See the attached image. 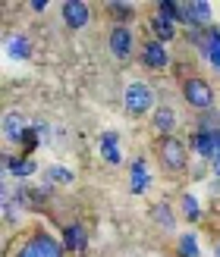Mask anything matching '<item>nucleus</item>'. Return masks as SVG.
<instances>
[{"label": "nucleus", "mask_w": 220, "mask_h": 257, "mask_svg": "<svg viewBox=\"0 0 220 257\" xmlns=\"http://www.w3.org/2000/svg\"><path fill=\"white\" fill-rule=\"evenodd\" d=\"M154 16H161L173 25H186V13H183V4L179 0H161L158 7H154Z\"/></svg>", "instance_id": "nucleus-20"}, {"label": "nucleus", "mask_w": 220, "mask_h": 257, "mask_svg": "<svg viewBox=\"0 0 220 257\" xmlns=\"http://www.w3.org/2000/svg\"><path fill=\"white\" fill-rule=\"evenodd\" d=\"M29 10H32V13H44V10H47V4H44V0H32Z\"/></svg>", "instance_id": "nucleus-29"}, {"label": "nucleus", "mask_w": 220, "mask_h": 257, "mask_svg": "<svg viewBox=\"0 0 220 257\" xmlns=\"http://www.w3.org/2000/svg\"><path fill=\"white\" fill-rule=\"evenodd\" d=\"M148 32H151L154 41H161V44H170V41H176V38H179L176 25L167 22V19H161V16H151L148 19Z\"/></svg>", "instance_id": "nucleus-19"}, {"label": "nucleus", "mask_w": 220, "mask_h": 257, "mask_svg": "<svg viewBox=\"0 0 220 257\" xmlns=\"http://www.w3.org/2000/svg\"><path fill=\"white\" fill-rule=\"evenodd\" d=\"M198 128H211V132H217L220 128V113L217 110H204L198 116Z\"/></svg>", "instance_id": "nucleus-26"}, {"label": "nucleus", "mask_w": 220, "mask_h": 257, "mask_svg": "<svg viewBox=\"0 0 220 257\" xmlns=\"http://www.w3.org/2000/svg\"><path fill=\"white\" fill-rule=\"evenodd\" d=\"M214 257H220V238L214 241Z\"/></svg>", "instance_id": "nucleus-30"}, {"label": "nucleus", "mask_w": 220, "mask_h": 257, "mask_svg": "<svg viewBox=\"0 0 220 257\" xmlns=\"http://www.w3.org/2000/svg\"><path fill=\"white\" fill-rule=\"evenodd\" d=\"M35 173H38V160L35 157L4 151V176H13V179H19V182H25V179H32Z\"/></svg>", "instance_id": "nucleus-6"}, {"label": "nucleus", "mask_w": 220, "mask_h": 257, "mask_svg": "<svg viewBox=\"0 0 220 257\" xmlns=\"http://www.w3.org/2000/svg\"><path fill=\"white\" fill-rule=\"evenodd\" d=\"M170 50H167V44H161V41H154V38H148L145 44H141V50H138V63L145 69H154V72H164L167 66H170Z\"/></svg>", "instance_id": "nucleus-5"}, {"label": "nucleus", "mask_w": 220, "mask_h": 257, "mask_svg": "<svg viewBox=\"0 0 220 257\" xmlns=\"http://www.w3.org/2000/svg\"><path fill=\"white\" fill-rule=\"evenodd\" d=\"M123 107L129 116H148L158 110V94L148 82H129L123 91Z\"/></svg>", "instance_id": "nucleus-2"}, {"label": "nucleus", "mask_w": 220, "mask_h": 257, "mask_svg": "<svg viewBox=\"0 0 220 257\" xmlns=\"http://www.w3.org/2000/svg\"><path fill=\"white\" fill-rule=\"evenodd\" d=\"M104 10H107V16L113 19V25H129V22L135 19V4H120V0H110Z\"/></svg>", "instance_id": "nucleus-21"}, {"label": "nucleus", "mask_w": 220, "mask_h": 257, "mask_svg": "<svg viewBox=\"0 0 220 257\" xmlns=\"http://www.w3.org/2000/svg\"><path fill=\"white\" fill-rule=\"evenodd\" d=\"M60 235H63L60 241H63V248H66V254H76V257H79V254L88 251V229H85L82 223H66Z\"/></svg>", "instance_id": "nucleus-10"}, {"label": "nucleus", "mask_w": 220, "mask_h": 257, "mask_svg": "<svg viewBox=\"0 0 220 257\" xmlns=\"http://www.w3.org/2000/svg\"><path fill=\"white\" fill-rule=\"evenodd\" d=\"M32 245L41 251V257H66V248H63V241L54 238L47 232V229H35L32 232Z\"/></svg>", "instance_id": "nucleus-14"}, {"label": "nucleus", "mask_w": 220, "mask_h": 257, "mask_svg": "<svg viewBox=\"0 0 220 257\" xmlns=\"http://www.w3.org/2000/svg\"><path fill=\"white\" fill-rule=\"evenodd\" d=\"M38 145H41V135L35 132V125H29V128H25V135L19 138V148H22V154H29V157H32V151Z\"/></svg>", "instance_id": "nucleus-25"}, {"label": "nucleus", "mask_w": 220, "mask_h": 257, "mask_svg": "<svg viewBox=\"0 0 220 257\" xmlns=\"http://www.w3.org/2000/svg\"><path fill=\"white\" fill-rule=\"evenodd\" d=\"M16 257H41V251H38L32 245V238H29V241H22V245L16 248Z\"/></svg>", "instance_id": "nucleus-27"}, {"label": "nucleus", "mask_w": 220, "mask_h": 257, "mask_svg": "<svg viewBox=\"0 0 220 257\" xmlns=\"http://www.w3.org/2000/svg\"><path fill=\"white\" fill-rule=\"evenodd\" d=\"M158 160H161V166L167 173H186L189 166H192V160H189V145L183 138H176V135H170V138H158Z\"/></svg>", "instance_id": "nucleus-1"}, {"label": "nucleus", "mask_w": 220, "mask_h": 257, "mask_svg": "<svg viewBox=\"0 0 220 257\" xmlns=\"http://www.w3.org/2000/svg\"><path fill=\"white\" fill-rule=\"evenodd\" d=\"M107 50H110V57L113 60H129L132 57V50H135V35L129 25H113L110 35H107Z\"/></svg>", "instance_id": "nucleus-4"}, {"label": "nucleus", "mask_w": 220, "mask_h": 257, "mask_svg": "<svg viewBox=\"0 0 220 257\" xmlns=\"http://www.w3.org/2000/svg\"><path fill=\"white\" fill-rule=\"evenodd\" d=\"M183 100L192 107V110H214V88L208 79H201V75H189L183 79Z\"/></svg>", "instance_id": "nucleus-3"}, {"label": "nucleus", "mask_w": 220, "mask_h": 257, "mask_svg": "<svg viewBox=\"0 0 220 257\" xmlns=\"http://www.w3.org/2000/svg\"><path fill=\"white\" fill-rule=\"evenodd\" d=\"M4 54H7V60H16V63L32 60V38H29V35H22V32L10 35V38H7V44H4Z\"/></svg>", "instance_id": "nucleus-15"}, {"label": "nucleus", "mask_w": 220, "mask_h": 257, "mask_svg": "<svg viewBox=\"0 0 220 257\" xmlns=\"http://www.w3.org/2000/svg\"><path fill=\"white\" fill-rule=\"evenodd\" d=\"M32 122L22 116L19 110H7L4 113V122H0V128H4V141L7 145H19V138L25 135V128H29Z\"/></svg>", "instance_id": "nucleus-13"}, {"label": "nucleus", "mask_w": 220, "mask_h": 257, "mask_svg": "<svg viewBox=\"0 0 220 257\" xmlns=\"http://www.w3.org/2000/svg\"><path fill=\"white\" fill-rule=\"evenodd\" d=\"M179 210H183V220L186 223H198L201 216H204L201 201H198V195H192V191H186V195L179 198Z\"/></svg>", "instance_id": "nucleus-22"}, {"label": "nucleus", "mask_w": 220, "mask_h": 257, "mask_svg": "<svg viewBox=\"0 0 220 257\" xmlns=\"http://www.w3.org/2000/svg\"><path fill=\"white\" fill-rule=\"evenodd\" d=\"M176 257H201V245L195 232H183L176 238Z\"/></svg>", "instance_id": "nucleus-24"}, {"label": "nucleus", "mask_w": 220, "mask_h": 257, "mask_svg": "<svg viewBox=\"0 0 220 257\" xmlns=\"http://www.w3.org/2000/svg\"><path fill=\"white\" fill-rule=\"evenodd\" d=\"M98 154H101V160H107L110 166H120L123 163L120 135H116V132H101V138H98Z\"/></svg>", "instance_id": "nucleus-16"}, {"label": "nucleus", "mask_w": 220, "mask_h": 257, "mask_svg": "<svg viewBox=\"0 0 220 257\" xmlns=\"http://www.w3.org/2000/svg\"><path fill=\"white\" fill-rule=\"evenodd\" d=\"M151 188V166L145 157H135L129 163V191L132 195H148Z\"/></svg>", "instance_id": "nucleus-11"}, {"label": "nucleus", "mask_w": 220, "mask_h": 257, "mask_svg": "<svg viewBox=\"0 0 220 257\" xmlns=\"http://www.w3.org/2000/svg\"><path fill=\"white\" fill-rule=\"evenodd\" d=\"M32 125H35V132L41 135V141H44V138L50 135V125H44V122H32Z\"/></svg>", "instance_id": "nucleus-28"}, {"label": "nucleus", "mask_w": 220, "mask_h": 257, "mask_svg": "<svg viewBox=\"0 0 220 257\" xmlns=\"http://www.w3.org/2000/svg\"><path fill=\"white\" fill-rule=\"evenodd\" d=\"M41 182H47V185H72L76 182V173L66 170V166H60V163H50L47 170H44Z\"/></svg>", "instance_id": "nucleus-23"}, {"label": "nucleus", "mask_w": 220, "mask_h": 257, "mask_svg": "<svg viewBox=\"0 0 220 257\" xmlns=\"http://www.w3.org/2000/svg\"><path fill=\"white\" fill-rule=\"evenodd\" d=\"M183 13H186V25H189V29H211L214 7L208 4V0H186Z\"/></svg>", "instance_id": "nucleus-9"}, {"label": "nucleus", "mask_w": 220, "mask_h": 257, "mask_svg": "<svg viewBox=\"0 0 220 257\" xmlns=\"http://www.w3.org/2000/svg\"><path fill=\"white\" fill-rule=\"evenodd\" d=\"M151 125H154V132H158L161 138H170V135H176V125H179L176 110H173L170 104H158V110L151 113Z\"/></svg>", "instance_id": "nucleus-12"}, {"label": "nucleus", "mask_w": 220, "mask_h": 257, "mask_svg": "<svg viewBox=\"0 0 220 257\" xmlns=\"http://www.w3.org/2000/svg\"><path fill=\"white\" fill-rule=\"evenodd\" d=\"M204 60L211 63V69L220 72V29L211 25V29H204V47H201Z\"/></svg>", "instance_id": "nucleus-18"}, {"label": "nucleus", "mask_w": 220, "mask_h": 257, "mask_svg": "<svg viewBox=\"0 0 220 257\" xmlns=\"http://www.w3.org/2000/svg\"><path fill=\"white\" fill-rule=\"evenodd\" d=\"M60 16H63L66 29L79 32L88 25V19H92V7H88L85 0H66V4H60Z\"/></svg>", "instance_id": "nucleus-8"}, {"label": "nucleus", "mask_w": 220, "mask_h": 257, "mask_svg": "<svg viewBox=\"0 0 220 257\" xmlns=\"http://www.w3.org/2000/svg\"><path fill=\"white\" fill-rule=\"evenodd\" d=\"M186 145H189V151L195 154L201 163H211V160H214L217 145H214V132H211V128H198V125H195V128L189 132V141H186Z\"/></svg>", "instance_id": "nucleus-7"}, {"label": "nucleus", "mask_w": 220, "mask_h": 257, "mask_svg": "<svg viewBox=\"0 0 220 257\" xmlns=\"http://www.w3.org/2000/svg\"><path fill=\"white\" fill-rule=\"evenodd\" d=\"M148 216H151V223L158 226V229H164V232H176V213H173V207L167 201H158V204H151L148 207Z\"/></svg>", "instance_id": "nucleus-17"}]
</instances>
